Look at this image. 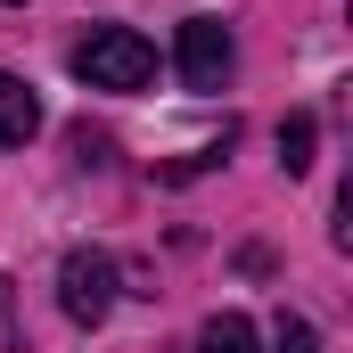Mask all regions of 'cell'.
Returning <instances> with one entry per match:
<instances>
[{"label": "cell", "instance_id": "obj_4", "mask_svg": "<svg viewBox=\"0 0 353 353\" xmlns=\"http://www.w3.org/2000/svg\"><path fill=\"white\" fill-rule=\"evenodd\" d=\"M41 132V99H33V83L25 74H0V148H25Z\"/></svg>", "mask_w": 353, "mask_h": 353}, {"label": "cell", "instance_id": "obj_6", "mask_svg": "<svg viewBox=\"0 0 353 353\" xmlns=\"http://www.w3.org/2000/svg\"><path fill=\"white\" fill-rule=\"evenodd\" d=\"M312 140H321V123H312V115H288V123H279V165H288V173H312Z\"/></svg>", "mask_w": 353, "mask_h": 353}, {"label": "cell", "instance_id": "obj_5", "mask_svg": "<svg viewBox=\"0 0 353 353\" xmlns=\"http://www.w3.org/2000/svg\"><path fill=\"white\" fill-rule=\"evenodd\" d=\"M197 353H255V321L247 312H214L197 329Z\"/></svg>", "mask_w": 353, "mask_h": 353}, {"label": "cell", "instance_id": "obj_1", "mask_svg": "<svg viewBox=\"0 0 353 353\" xmlns=\"http://www.w3.org/2000/svg\"><path fill=\"white\" fill-rule=\"evenodd\" d=\"M74 74H83L90 90H148L157 50H148L132 25H90L83 41H74Z\"/></svg>", "mask_w": 353, "mask_h": 353}, {"label": "cell", "instance_id": "obj_3", "mask_svg": "<svg viewBox=\"0 0 353 353\" xmlns=\"http://www.w3.org/2000/svg\"><path fill=\"white\" fill-rule=\"evenodd\" d=\"M173 66H181V83H189V90H222V83H230V66H239L230 25H222V17H189L181 41H173Z\"/></svg>", "mask_w": 353, "mask_h": 353}, {"label": "cell", "instance_id": "obj_2", "mask_svg": "<svg viewBox=\"0 0 353 353\" xmlns=\"http://www.w3.org/2000/svg\"><path fill=\"white\" fill-rule=\"evenodd\" d=\"M115 255H99V247H74L66 263H58V304H66V321H83V329H99L107 312H115Z\"/></svg>", "mask_w": 353, "mask_h": 353}, {"label": "cell", "instance_id": "obj_7", "mask_svg": "<svg viewBox=\"0 0 353 353\" xmlns=\"http://www.w3.org/2000/svg\"><path fill=\"white\" fill-rule=\"evenodd\" d=\"M0 353H25V329H17V288L0 271Z\"/></svg>", "mask_w": 353, "mask_h": 353}, {"label": "cell", "instance_id": "obj_8", "mask_svg": "<svg viewBox=\"0 0 353 353\" xmlns=\"http://www.w3.org/2000/svg\"><path fill=\"white\" fill-rule=\"evenodd\" d=\"M279 353H321V329L296 321V312H279Z\"/></svg>", "mask_w": 353, "mask_h": 353}]
</instances>
